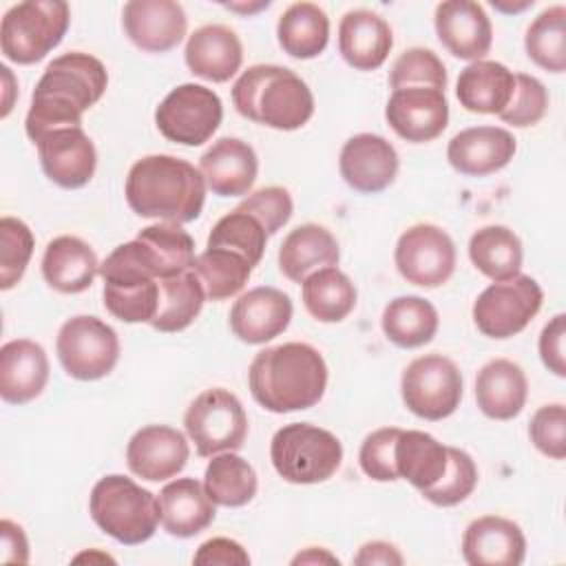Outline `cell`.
<instances>
[{"label": "cell", "mask_w": 566, "mask_h": 566, "mask_svg": "<svg viewBox=\"0 0 566 566\" xmlns=\"http://www.w3.org/2000/svg\"><path fill=\"white\" fill-rule=\"evenodd\" d=\"M252 398L272 413L314 407L327 387V365L307 343H283L261 349L248 369Z\"/></svg>", "instance_id": "1"}, {"label": "cell", "mask_w": 566, "mask_h": 566, "mask_svg": "<svg viewBox=\"0 0 566 566\" xmlns=\"http://www.w3.org/2000/svg\"><path fill=\"white\" fill-rule=\"evenodd\" d=\"M124 195L137 217L181 226L201 214L206 181L199 168L181 157L146 155L130 166Z\"/></svg>", "instance_id": "2"}, {"label": "cell", "mask_w": 566, "mask_h": 566, "mask_svg": "<svg viewBox=\"0 0 566 566\" xmlns=\"http://www.w3.org/2000/svg\"><path fill=\"white\" fill-rule=\"evenodd\" d=\"M232 104L250 122L296 130L314 115V95L305 80L279 64H254L232 84Z\"/></svg>", "instance_id": "3"}, {"label": "cell", "mask_w": 566, "mask_h": 566, "mask_svg": "<svg viewBox=\"0 0 566 566\" xmlns=\"http://www.w3.org/2000/svg\"><path fill=\"white\" fill-rule=\"evenodd\" d=\"M88 511L93 522L124 546L148 542L159 524L157 495L119 473L104 475L95 482Z\"/></svg>", "instance_id": "4"}, {"label": "cell", "mask_w": 566, "mask_h": 566, "mask_svg": "<svg viewBox=\"0 0 566 566\" xmlns=\"http://www.w3.org/2000/svg\"><path fill=\"white\" fill-rule=\"evenodd\" d=\"M270 460L285 482L318 484L338 471L343 462V444L323 427L292 422L272 436Z\"/></svg>", "instance_id": "5"}, {"label": "cell", "mask_w": 566, "mask_h": 566, "mask_svg": "<svg viewBox=\"0 0 566 566\" xmlns=\"http://www.w3.org/2000/svg\"><path fill=\"white\" fill-rule=\"evenodd\" d=\"M71 9L64 0H24L7 9L0 22L2 55L15 64H35L66 35Z\"/></svg>", "instance_id": "6"}, {"label": "cell", "mask_w": 566, "mask_h": 566, "mask_svg": "<svg viewBox=\"0 0 566 566\" xmlns=\"http://www.w3.org/2000/svg\"><path fill=\"white\" fill-rule=\"evenodd\" d=\"M188 438L201 458H212L223 451H237L248 436V416L241 400L223 389L212 387L201 391L184 413Z\"/></svg>", "instance_id": "7"}, {"label": "cell", "mask_w": 566, "mask_h": 566, "mask_svg": "<svg viewBox=\"0 0 566 566\" xmlns=\"http://www.w3.org/2000/svg\"><path fill=\"white\" fill-rule=\"evenodd\" d=\"M62 369L75 380H99L119 360L117 332L97 316H73L62 323L55 340Z\"/></svg>", "instance_id": "8"}, {"label": "cell", "mask_w": 566, "mask_h": 566, "mask_svg": "<svg viewBox=\"0 0 566 566\" xmlns=\"http://www.w3.org/2000/svg\"><path fill=\"white\" fill-rule=\"evenodd\" d=\"M542 301L544 292L528 274L493 281L473 303V323L489 338H511L537 316Z\"/></svg>", "instance_id": "9"}, {"label": "cell", "mask_w": 566, "mask_h": 566, "mask_svg": "<svg viewBox=\"0 0 566 566\" xmlns=\"http://www.w3.org/2000/svg\"><path fill=\"white\" fill-rule=\"evenodd\" d=\"M223 119L221 97L203 84L175 86L155 108L157 130L175 144L201 146L219 128Z\"/></svg>", "instance_id": "10"}, {"label": "cell", "mask_w": 566, "mask_h": 566, "mask_svg": "<svg viewBox=\"0 0 566 566\" xmlns=\"http://www.w3.org/2000/svg\"><path fill=\"white\" fill-rule=\"evenodd\" d=\"M400 396L407 409L418 418H449L462 400V374L451 358L424 354L405 367Z\"/></svg>", "instance_id": "11"}, {"label": "cell", "mask_w": 566, "mask_h": 566, "mask_svg": "<svg viewBox=\"0 0 566 566\" xmlns=\"http://www.w3.org/2000/svg\"><path fill=\"white\" fill-rule=\"evenodd\" d=\"M394 261L407 283L438 287L447 283L455 270V245L442 228L416 223L398 237Z\"/></svg>", "instance_id": "12"}, {"label": "cell", "mask_w": 566, "mask_h": 566, "mask_svg": "<svg viewBox=\"0 0 566 566\" xmlns=\"http://www.w3.org/2000/svg\"><path fill=\"white\" fill-rule=\"evenodd\" d=\"M108 86L106 66L88 53L69 51L53 57L42 77L38 80L33 95H46L60 99L80 113L97 104Z\"/></svg>", "instance_id": "13"}, {"label": "cell", "mask_w": 566, "mask_h": 566, "mask_svg": "<svg viewBox=\"0 0 566 566\" xmlns=\"http://www.w3.org/2000/svg\"><path fill=\"white\" fill-rule=\"evenodd\" d=\"M35 146L42 172L55 186L75 190L93 179L97 168V150L82 126L53 130Z\"/></svg>", "instance_id": "14"}, {"label": "cell", "mask_w": 566, "mask_h": 566, "mask_svg": "<svg viewBox=\"0 0 566 566\" xmlns=\"http://www.w3.org/2000/svg\"><path fill=\"white\" fill-rule=\"evenodd\" d=\"M385 119L405 142H433L447 128L449 102L444 91L438 88H400L391 93L385 106Z\"/></svg>", "instance_id": "15"}, {"label": "cell", "mask_w": 566, "mask_h": 566, "mask_svg": "<svg viewBox=\"0 0 566 566\" xmlns=\"http://www.w3.org/2000/svg\"><path fill=\"white\" fill-rule=\"evenodd\" d=\"M338 170L345 184L356 192L376 195L394 184L398 175V153L385 137L358 133L343 144Z\"/></svg>", "instance_id": "16"}, {"label": "cell", "mask_w": 566, "mask_h": 566, "mask_svg": "<svg viewBox=\"0 0 566 566\" xmlns=\"http://www.w3.org/2000/svg\"><path fill=\"white\" fill-rule=\"evenodd\" d=\"M122 27L137 49L166 53L184 40L188 18L175 0H130L122 9Z\"/></svg>", "instance_id": "17"}, {"label": "cell", "mask_w": 566, "mask_h": 566, "mask_svg": "<svg viewBox=\"0 0 566 566\" xmlns=\"http://www.w3.org/2000/svg\"><path fill=\"white\" fill-rule=\"evenodd\" d=\"M433 24L442 46L458 60L478 62L491 51L493 27L482 4L447 0L436 7Z\"/></svg>", "instance_id": "18"}, {"label": "cell", "mask_w": 566, "mask_h": 566, "mask_svg": "<svg viewBox=\"0 0 566 566\" xmlns=\"http://www.w3.org/2000/svg\"><path fill=\"white\" fill-rule=\"evenodd\" d=\"M190 447L181 431L168 424H146L133 433L126 447L130 473L148 482L175 478L188 462Z\"/></svg>", "instance_id": "19"}, {"label": "cell", "mask_w": 566, "mask_h": 566, "mask_svg": "<svg viewBox=\"0 0 566 566\" xmlns=\"http://www.w3.org/2000/svg\"><path fill=\"white\" fill-rule=\"evenodd\" d=\"M292 312V301L283 290L259 285L234 301L230 310V329L248 345H263L287 329Z\"/></svg>", "instance_id": "20"}, {"label": "cell", "mask_w": 566, "mask_h": 566, "mask_svg": "<svg viewBox=\"0 0 566 566\" xmlns=\"http://www.w3.org/2000/svg\"><path fill=\"white\" fill-rule=\"evenodd\" d=\"M515 148V137L506 128L471 126L451 137L447 159L460 175L486 177L509 166Z\"/></svg>", "instance_id": "21"}, {"label": "cell", "mask_w": 566, "mask_h": 566, "mask_svg": "<svg viewBox=\"0 0 566 566\" xmlns=\"http://www.w3.org/2000/svg\"><path fill=\"white\" fill-rule=\"evenodd\" d=\"M199 172L212 195L241 197L248 195L256 181L259 159L248 142L221 137L199 157Z\"/></svg>", "instance_id": "22"}, {"label": "cell", "mask_w": 566, "mask_h": 566, "mask_svg": "<svg viewBox=\"0 0 566 566\" xmlns=\"http://www.w3.org/2000/svg\"><path fill=\"white\" fill-rule=\"evenodd\" d=\"M524 555L522 528L502 515H482L462 535V557L471 566H520Z\"/></svg>", "instance_id": "23"}, {"label": "cell", "mask_w": 566, "mask_h": 566, "mask_svg": "<svg viewBox=\"0 0 566 566\" xmlns=\"http://www.w3.org/2000/svg\"><path fill=\"white\" fill-rule=\"evenodd\" d=\"M49 382V358L40 343L15 338L0 347V398L9 405L35 400Z\"/></svg>", "instance_id": "24"}, {"label": "cell", "mask_w": 566, "mask_h": 566, "mask_svg": "<svg viewBox=\"0 0 566 566\" xmlns=\"http://www.w3.org/2000/svg\"><path fill=\"white\" fill-rule=\"evenodd\" d=\"M394 46L389 22L369 9H352L338 24V51L356 71H376Z\"/></svg>", "instance_id": "25"}, {"label": "cell", "mask_w": 566, "mask_h": 566, "mask_svg": "<svg viewBox=\"0 0 566 566\" xmlns=\"http://www.w3.org/2000/svg\"><path fill=\"white\" fill-rule=\"evenodd\" d=\"M184 60L197 77L221 84L241 69L243 44L230 27L203 24L188 35Z\"/></svg>", "instance_id": "26"}, {"label": "cell", "mask_w": 566, "mask_h": 566, "mask_svg": "<svg viewBox=\"0 0 566 566\" xmlns=\"http://www.w3.org/2000/svg\"><path fill=\"white\" fill-rule=\"evenodd\" d=\"M159 524L172 537H195L206 531L214 515L217 504L208 497L203 482L195 478H177L168 482L159 495Z\"/></svg>", "instance_id": "27"}, {"label": "cell", "mask_w": 566, "mask_h": 566, "mask_svg": "<svg viewBox=\"0 0 566 566\" xmlns=\"http://www.w3.org/2000/svg\"><path fill=\"white\" fill-rule=\"evenodd\" d=\"M528 396V380L524 369L509 358H493L475 376V402L486 418H515Z\"/></svg>", "instance_id": "28"}, {"label": "cell", "mask_w": 566, "mask_h": 566, "mask_svg": "<svg viewBox=\"0 0 566 566\" xmlns=\"http://www.w3.org/2000/svg\"><path fill=\"white\" fill-rule=\"evenodd\" d=\"M99 274V261L93 248L73 234L55 237L46 243L42 256L44 281L62 294H80L93 285Z\"/></svg>", "instance_id": "29"}, {"label": "cell", "mask_w": 566, "mask_h": 566, "mask_svg": "<svg viewBox=\"0 0 566 566\" xmlns=\"http://www.w3.org/2000/svg\"><path fill=\"white\" fill-rule=\"evenodd\" d=\"M515 88V73L495 60H478L467 64L455 84L460 106L471 113L500 115L511 102Z\"/></svg>", "instance_id": "30"}, {"label": "cell", "mask_w": 566, "mask_h": 566, "mask_svg": "<svg viewBox=\"0 0 566 566\" xmlns=\"http://www.w3.org/2000/svg\"><path fill=\"white\" fill-rule=\"evenodd\" d=\"M338 259L340 250L336 237L318 223L296 226L279 248V268L294 283H303L321 268L336 265Z\"/></svg>", "instance_id": "31"}, {"label": "cell", "mask_w": 566, "mask_h": 566, "mask_svg": "<svg viewBox=\"0 0 566 566\" xmlns=\"http://www.w3.org/2000/svg\"><path fill=\"white\" fill-rule=\"evenodd\" d=\"M398 480H407L413 489L433 486L447 471L449 447L431 433L418 429H400L394 447Z\"/></svg>", "instance_id": "32"}, {"label": "cell", "mask_w": 566, "mask_h": 566, "mask_svg": "<svg viewBox=\"0 0 566 566\" xmlns=\"http://www.w3.org/2000/svg\"><path fill=\"white\" fill-rule=\"evenodd\" d=\"M276 40L296 60L318 57L329 42V18L314 2H294L276 22Z\"/></svg>", "instance_id": "33"}, {"label": "cell", "mask_w": 566, "mask_h": 566, "mask_svg": "<svg viewBox=\"0 0 566 566\" xmlns=\"http://www.w3.org/2000/svg\"><path fill=\"white\" fill-rule=\"evenodd\" d=\"M380 325L389 343L402 349H416L427 345L440 325L438 310L422 296H396L380 316Z\"/></svg>", "instance_id": "34"}, {"label": "cell", "mask_w": 566, "mask_h": 566, "mask_svg": "<svg viewBox=\"0 0 566 566\" xmlns=\"http://www.w3.org/2000/svg\"><path fill=\"white\" fill-rule=\"evenodd\" d=\"M203 303L206 292L195 270L159 279V303L148 325L166 334L181 332L199 316Z\"/></svg>", "instance_id": "35"}, {"label": "cell", "mask_w": 566, "mask_h": 566, "mask_svg": "<svg viewBox=\"0 0 566 566\" xmlns=\"http://www.w3.org/2000/svg\"><path fill=\"white\" fill-rule=\"evenodd\" d=\"M305 310L321 323H340L356 307V285L336 265L312 272L301 283Z\"/></svg>", "instance_id": "36"}, {"label": "cell", "mask_w": 566, "mask_h": 566, "mask_svg": "<svg viewBox=\"0 0 566 566\" xmlns=\"http://www.w3.org/2000/svg\"><path fill=\"white\" fill-rule=\"evenodd\" d=\"M469 259L491 281H506L522 270V241L506 226H484L469 239Z\"/></svg>", "instance_id": "37"}, {"label": "cell", "mask_w": 566, "mask_h": 566, "mask_svg": "<svg viewBox=\"0 0 566 566\" xmlns=\"http://www.w3.org/2000/svg\"><path fill=\"white\" fill-rule=\"evenodd\" d=\"M203 489L217 506L239 509L254 500L259 480L254 467L237 455L234 451H223L212 455L203 473Z\"/></svg>", "instance_id": "38"}, {"label": "cell", "mask_w": 566, "mask_h": 566, "mask_svg": "<svg viewBox=\"0 0 566 566\" xmlns=\"http://www.w3.org/2000/svg\"><path fill=\"white\" fill-rule=\"evenodd\" d=\"M192 270L208 301H226L239 294L252 274L250 261L228 248H206L195 256Z\"/></svg>", "instance_id": "39"}, {"label": "cell", "mask_w": 566, "mask_h": 566, "mask_svg": "<svg viewBox=\"0 0 566 566\" xmlns=\"http://www.w3.org/2000/svg\"><path fill=\"white\" fill-rule=\"evenodd\" d=\"M526 55L544 71L564 73L566 69V7L544 9L526 29Z\"/></svg>", "instance_id": "40"}, {"label": "cell", "mask_w": 566, "mask_h": 566, "mask_svg": "<svg viewBox=\"0 0 566 566\" xmlns=\"http://www.w3.org/2000/svg\"><path fill=\"white\" fill-rule=\"evenodd\" d=\"M268 243L265 228L248 212L234 208L223 214L210 230L206 248H228L239 252L250 261V265H259L263 250Z\"/></svg>", "instance_id": "41"}, {"label": "cell", "mask_w": 566, "mask_h": 566, "mask_svg": "<svg viewBox=\"0 0 566 566\" xmlns=\"http://www.w3.org/2000/svg\"><path fill=\"white\" fill-rule=\"evenodd\" d=\"M137 239L148 243L159 259L161 279L192 270L195 263V241L179 223H153L139 230Z\"/></svg>", "instance_id": "42"}, {"label": "cell", "mask_w": 566, "mask_h": 566, "mask_svg": "<svg viewBox=\"0 0 566 566\" xmlns=\"http://www.w3.org/2000/svg\"><path fill=\"white\" fill-rule=\"evenodd\" d=\"M389 86L394 91L400 88H438L444 91L447 88V69L442 64V60L424 46H413L402 51L391 71H389Z\"/></svg>", "instance_id": "43"}, {"label": "cell", "mask_w": 566, "mask_h": 566, "mask_svg": "<svg viewBox=\"0 0 566 566\" xmlns=\"http://www.w3.org/2000/svg\"><path fill=\"white\" fill-rule=\"evenodd\" d=\"M104 307L124 323H150L159 303V281L104 283Z\"/></svg>", "instance_id": "44"}, {"label": "cell", "mask_w": 566, "mask_h": 566, "mask_svg": "<svg viewBox=\"0 0 566 566\" xmlns=\"http://www.w3.org/2000/svg\"><path fill=\"white\" fill-rule=\"evenodd\" d=\"M35 248V239L31 228L15 219H0V290H11L27 272Z\"/></svg>", "instance_id": "45"}, {"label": "cell", "mask_w": 566, "mask_h": 566, "mask_svg": "<svg viewBox=\"0 0 566 566\" xmlns=\"http://www.w3.org/2000/svg\"><path fill=\"white\" fill-rule=\"evenodd\" d=\"M475 484H478V467L473 458L458 447H449V464L444 475L433 486L420 493L424 500H429L436 506H455L473 493Z\"/></svg>", "instance_id": "46"}, {"label": "cell", "mask_w": 566, "mask_h": 566, "mask_svg": "<svg viewBox=\"0 0 566 566\" xmlns=\"http://www.w3.org/2000/svg\"><path fill=\"white\" fill-rule=\"evenodd\" d=\"M548 108V93L546 86L526 73H515V88L506 108L497 115L504 124L515 128H526L537 124Z\"/></svg>", "instance_id": "47"}, {"label": "cell", "mask_w": 566, "mask_h": 566, "mask_svg": "<svg viewBox=\"0 0 566 566\" xmlns=\"http://www.w3.org/2000/svg\"><path fill=\"white\" fill-rule=\"evenodd\" d=\"M239 210L252 214L268 232V237L276 234L292 217L294 201L287 188L283 186H265L250 192L239 206Z\"/></svg>", "instance_id": "48"}, {"label": "cell", "mask_w": 566, "mask_h": 566, "mask_svg": "<svg viewBox=\"0 0 566 566\" xmlns=\"http://www.w3.org/2000/svg\"><path fill=\"white\" fill-rule=\"evenodd\" d=\"M398 433H400L398 427H382L365 436L358 451V462L367 478L376 482L398 480L396 460H394V447H396Z\"/></svg>", "instance_id": "49"}, {"label": "cell", "mask_w": 566, "mask_h": 566, "mask_svg": "<svg viewBox=\"0 0 566 566\" xmlns=\"http://www.w3.org/2000/svg\"><path fill=\"white\" fill-rule=\"evenodd\" d=\"M528 436L537 451L553 460L566 458V409L562 402L542 405L531 422H528Z\"/></svg>", "instance_id": "50"}, {"label": "cell", "mask_w": 566, "mask_h": 566, "mask_svg": "<svg viewBox=\"0 0 566 566\" xmlns=\"http://www.w3.org/2000/svg\"><path fill=\"white\" fill-rule=\"evenodd\" d=\"M192 564H197V566H248L250 555L237 539L212 537V539H206L197 548Z\"/></svg>", "instance_id": "51"}, {"label": "cell", "mask_w": 566, "mask_h": 566, "mask_svg": "<svg viewBox=\"0 0 566 566\" xmlns=\"http://www.w3.org/2000/svg\"><path fill=\"white\" fill-rule=\"evenodd\" d=\"M564 338H566V316L555 314L539 334V358L553 371L555 376H566V363H564Z\"/></svg>", "instance_id": "52"}, {"label": "cell", "mask_w": 566, "mask_h": 566, "mask_svg": "<svg viewBox=\"0 0 566 566\" xmlns=\"http://www.w3.org/2000/svg\"><path fill=\"white\" fill-rule=\"evenodd\" d=\"M0 562L4 564L29 562V539L24 535V528L11 520L0 522Z\"/></svg>", "instance_id": "53"}, {"label": "cell", "mask_w": 566, "mask_h": 566, "mask_svg": "<svg viewBox=\"0 0 566 566\" xmlns=\"http://www.w3.org/2000/svg\"><path fill=\"white\" fill-rule=\"evenodd\" d=\"M405 559L400 555V551L382 539H374L367 542L358 548V553L354 555V564L358 566H400Z\"/></svg>", "instance_id": "54"}, {"label": "cell", "mask_w": 566, "mask_h": 566, "mask_svg": "<svg viewBox=\"0 0 566 566\" xmlns=\"http://www.w3.org/2000/svg\"><path fill=\"white\" fill-rule=\"evenodd\" d=\"M292 564H340V559L336 555H332L327 548L321 546H307L305 551H301L298 555L292 557Z\"/></svg>", "instance_id": "55"}, {"label": "cell", "mask_w": 566, "mask_h": 566, "mask_svg": "<svg viewBox=\"0 0 566 566\" xmlns=\"http://www.w3.org/2000/svg\"><path fill=\"white\" fill-rule=\"evenodd\" d=\"M226 9H230V11H237V13H245V15H250V13H256V11H261V9H268L270 7V2L268 0H261V2H228V4H223Z\"/></svg>", "instance_id": "56"}, {"label": "cell", "mask_w": 566, "mask_h": 566, "mask_svg": "<svg viewBox=\"0 0 566 566\" xmlns=\"http://www.w3.org/2000/svg\"><path fill=\"white\" fill-rule=\"evenodd\" d=\"M0 71H2L4 88H7V97H4V104H2V117H7V115H9V111H11V104H13V102H11V97H9V95H11V91H13V88H11L13 75H11V69H9V66H4V64L0 66Z\"/></svg>", "instance_id": "57"}, {"label": "cell", "mask_w": 566, "mask_h": 566, "mask_svg": "<svg viewBox=\"0 0 566 566\" xmlns=\"http://www.w3.org/2000/svg\"><path fill=\"white\" fill-rule=\"evenodd\" d=\"M493 7L497 9V11H504V13H517V11H524V9H528V7H533V0H524V2H520V4H506V2H495L493 0Z\"/></svg>", "instance_id": "58"}]
</instances>
